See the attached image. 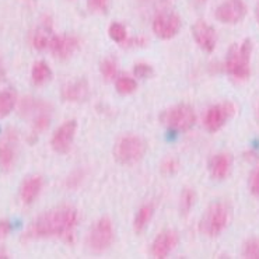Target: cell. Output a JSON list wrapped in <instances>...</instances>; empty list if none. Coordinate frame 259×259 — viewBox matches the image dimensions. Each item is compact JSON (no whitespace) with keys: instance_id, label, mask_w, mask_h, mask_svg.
Here are the masks:
<instances>
[{"instance_id":"obj_1","label":"cell","mask_w":259,"mask_h":259,"mask_svg":"<svg viewBox=\"0 0 259 259\" xmlns=\"http://www.w3.org/2000/svg\"><path fill=\"white\" fill-rule=\"evenodd\" d=\"M77 226V211L72 206H59L36 219L25 233L27 238L58 237L65 241H72Z\"/></svg>"},{"instance_id":"obj_2","label":"cell","mask_w":259,"mask_h":259,"mask_svg":"<svg viewBox=\"0 0 259 259\" xmlns=\"http://www.w3.org/2000/svg\"><path fill=\"white\" fill-rule=\"evenodd\" d=\"M252 41L247 38L241 44L231 47L226 59V70L237 80H247L251 76V55Z\"/></svg>"},{"instance_id":"obj_3","label":"cell","mask_w":259,"mask_h":259,"mask_svg":"<svg viewBox=\"0 0 259 259\" xmlns=\"http://www.w3.org/2000/svg\"><path fill=\"white\" fill-rule=\"evenodd\" d=\"M231 219V209L223 202L211 203L200 219L199 229L206 237H217L227 229Z\"/></svg>"},{"instance_id":"obj_4","label":"cell","mask_w":259,"mask_h":259,"mask_svg":"<svg viewBox=\"0 0 259 259\" xmlns=\"http://www.w3.org/2000/svg\"><path fill=\"white\" fill-rule=\"evenodd\" d=\"M146 153V143L136 135H123L116 140L114 147L115 160L121 164H135L140 161Z\"/></svg>"},{"instance_id":"obj_5","label":"cell","mask_w":259,"mask_h":259,"mask_svg":"<svg viewBox=\"0 0 259 259\" xmlns=\"http://www.w3.org/2000/svg\"><path fill=\"white\" fill-rule=\"evenodd\" d=\"M160 121L165 126L171 127L174 131H188L195 125L196 115L189 105L180 104V105L165 109L163 114L160 115Z\"/></svg>"},{"instance_id":"obj_6","label":"cell","mask_w":259,"mask_h":259,"mask_svg":"<svg viewBox=\"0 0 259 259\" xmlns=\"http://www.w3.org/2000/svg\"><path fill=\"white\" fill-rule=\"evenodd\" d=\"M114 241V226L108 217H103L97 222L91 229L87 244L91 251L94 252H103L111 247Z\"/></svg>"},{"instance_id":"obj_7","label":"cell","mask_w":259,"mask_h":259,"mask_svg":"<svg viewBox=\"0 0 259 259\" xmlns=\"http://www.w3.org/2000/svg\"><path fill=\"white\" fill-rule=\"evenodd\" d=\"M235 114V105L233 103H222L209 108L205 116V126L209 132H217L227 123Z\"/></svg>"},{"instance_id":"obj_8","label":"cell","mask_w":259,"mask_h":259,"mask_svg":"<svg viewBox=\"0 0 259 259\" xmlns=\"http://www.w3.org/2000/svg\"><path fill=\"white\" fill-rule=\"evenodd\" d=\"M247 16V6L242 0H226L216 9V18L223 24H237Z\"/></svg>"},{"instance_id":"obj_9","label":"cell","mask_w":259,"mask_h":259,"mask_svg":"<svg viewBox=\"0 0 259 259\" xmlns=\"http://www.w3.org/2000/svg\"><path fill=\"white\" fill-rule=\"evenodd\" d=\"M181 28V18L175 13H161L153 20V31L161 39L174 38Z\"/></svg>"},{"instance_id":"obj_10","label":"cell","mask_w":259,"mask_h":259,"mask_svg":"<svg viewBox=\"0 0 259 259\" xmlns=\"http://www.w3.org/2000/svg\"><path fill=\"white\" fill-rule=\"evenodd\" d=\"M76 131H77V123L76 121H66L63 125L58 127L55 131L51 145L56 153H67L70 150L73 143V139L76 136Z\"/></svg>"},{"instance_id":"obj_11","label":"cell","mask_w":259,"mask_h":259,"mask_svg":"<svg viewBox=\"0 0 259 259\" xmlns=\"http://www.w3.org/2000/svg\"><path fill=\"white\" fill-rule=\"evenodd\" d=\"M192 35L195 41L205 52L210 54L214 51L217 44V35L214 28L205 21H198L192 27Z\"/></svg>"},{"instance_id":"obj_12","label":"cell","mask_w":259,"mask_h":259,"mask_svg":"<svg viewBox=\"0 0 259 259\" xmlns=\"http://www.w3.org/2000/svg\"><path fill=\"white\" fill-rule=\"evenodd\" d=\"M177 244H178V235L175 231H171V230L163 231L157 235L156 240L153 242L151 253L157 259L167 258L168 253L174 249Z\"/></svg>"},{"instance_id":"obj_13","label":"cell","mask_w":259,"mask_h":259,"mask_svg":"<svg viewBox=\"0 0 259 259\" xmlns=\"http://www.w3.org/2000/svg\"><path fill=\"white\" fill-rule=\"evenodd\" d=\"M78 47V39L72 35H55L52 42H51V52L59 58V59H66L72 56Z\"/></svg>"},{"instance_id":"obj_14","label":"cell","mask_w":259,"mask_h":259,"mask_svg":"<svg viewBox=\"0 0 259 259\" xmlns=\"http://www.w3.org/2000/svg\"><path fill=\"white\" fill-rule=\"evenodd\" d=\"M231 167H233V156L229 153H219L211 157L210 163H209L210 175L213 177V180H217V181L226 180L231 171Z\"/></svg>"},{"instance_id":"obj_15","label":"cell","mask_w":259,"mask_h":259,"mask_svg":"<svg viewBox=\"0 0 259 259\" xmlns=\"http://www.w3.org/2000/svg\"><path fill=\"white\" fill-rule=\"evenodd\" d=\"M62 97L65 101L70 103H78V101H84L89 97V83L84 78L74 80L67 84L63 85L62 89Z\"/></svg>"},{"instance_id":"obj_16","label":"cell","mask_w":259,"mask_h":259,"mask_svg":"<svg viewBox=\"0 0 259 259\" xmlns=\"http://www.w3.org/2000/svg\"><path fill=\"white\" fill-rule=\"evenodd\" d=\"M42 189V178L38 177V175H34V177H30L27 178L23 185H21V189H20V196H21V200L30 205L32 203L35 198L39 195Z\"/></svg>"},{"instance_id":"obj_17","label":"cell","mask_w":259,"mask_h":259,"mask_svg":"<svg viewBox=\"0 0 259 259\" xmlns=\"http://www.w3.org/2000/svg\"><path fill=\"white\" fill-rule=\"evenodd\" d=\"M54 36L55 35L52 34L51 28L47 25H42L31 34V44L38 51H44V49H48L51 47Z\"/></svg>"},{"instance_id":"obj_18","label":"cell","mask_w":259,"mask_h":259,"mask_svg":"<svg viewBox=\"0 0 259 259\" xmlns=\"http://www.w3.org/2000/svg\"><path fill=\"white\" fill-rule=\"evenodd\" d=\"M31 78L35 85H42L48 83L52 78V70L48 66V63L42 61L35 62L32 66V70H31Z\"/></svg>"},{"instance_id":"obj_19","label":"cell","mask_w":259,"mask_h":259,"mask_svg":"<svg viewBox=\"0 0 259 259\" xmlns=\"http://www.w3.org/2000/svg\"><path fill=\"white\" fill-rule=\"evenodd\" d=\"M16 163V151L9 140L0 142V168L10 171Z\"/></svg>"},{"instance_id":"obj_20","label":"cell","mask_w":259,"mask_h":259,"mask_svg":"<svg viewBox=\"0 0 259 259\" xmlns=\"http://www.w3.org/2000/svg\"><path fill=\"white\" fill-rule=\"evenodd\" d=\"M153 213H154V206L153 205H145L139 209L136 217H135V222H133V229L136 233H140L146 229V226L150 223Z\"/></svg>"},{"instance_id":"obj_21","label":"cell","mask_w":259,"mask_h":259,"mask_svg":"<svg viewBox=\"0 0 259 259\" xmlns=\"http://www.w3.org/2000/svg\"><path fill=\"white\" fill-rule=\"evenodd\" d=\"M16 94L12 90L0 91V118L10 114L16 105Z\"/></svg>"},{"instance_id":"obj_22","label":"cell","mask_w":259,"mask_h":259,"mask_svg":"<svg viewBox=\"0 0 259 259\" xmlns=\"http://www.w3.org/2000/svg\"><path fill=\"white\" fill-rule=\"evenodd\" d=\"M136 89H138V83L135 78L127 77V76H121L116 78V90L123 96L132 94L133 91H136Z\"/></svg>"},{"instance_id":"obj_23","label":"cell","mask_w":259,"mask_h":259,"mask_svg":"<svg viewBox=\"0 0 259 259\" xmlns=\"http://www.w3.org/2000/svg\"><path fill=\"white\" fill-rule=\"evenodd\" d=\"M242 256L247 259H259V238H249L244 242Z\"/></svg>"},{"instance_id":"obj_24","label":"cell","mask_w":259,"mask_h":259,"mask_svg":"<svg viewBox=\"0 0 259 259\" xmlns=\"http://www.w3.org/2000/svg\"><path fill=\"white\" fill-rule=\"evenodd\" d=\"M195 202H196V193L193 192L192 189H184V192H182L181 196V211L184 214H187L189 213V210L192 209V206L195 205Z\"/></svg>"},{"instance_id":"obj_25","label":"cell","mask_w":259,"mask_h":259,"mask_svg":"<svg viewBox=\"0 0 259 259\" xmlns=\"http://www.w3.org/2000/svg\"><path fill=\"white\" fill-rule=\"evenodd\" d=\"M100 70H101V74H103V77L109 81V80H112L116 76V72H118V69H116V63H115L114 59H105V61L101 62V66H100Z\"/></svg>"},{"instance_id":"obj_26","label":"cell","mask_w":259,"mask_h":259,"mask_svg":"<svg viewBox=\"0 0 259 259\" xmlns=\"http://www.w3.org/2000/svg\"><path fill=\"white\" fill-rule=\"evenodd\" d=\"M109 36L115 42H123L126 39V28L121 23H112L109 27Z\"/></svg>"},{"instance_id":"obj_27","label":"cell","mask_w":259,"mask_h":259,"mask_svg":"<svg viewBox=\"0 0 259 259\" xmlns=\"http://www.w3.org/2000/svg\"><path fill=\"white\" fill-rule=\"evenodd\" d=\"M133 73L136 77L149 78L153 74V67L149 63H136L133 67Z\"/></svg>"},{"instance_id":"obj_28","label":"cell","mask_w":259,"mask_h":259,"mask_svg":"<svg viewBox=\"0 0 259 259\" xmlns=\"http://www.w3.org/2000/svg\"><path fill=\"white\" fill-rule=\"evenodd\" d=\"M249 191L253 196L259 198V167L253 168L249 175Z\"/></svg>"},{"instance_id":"obj_29","label":"cell","mask_w":259,"mask_h":259,"mask_svg":"<svg viewBox=\"0 0 259 259\" xmlns=\"http://www.w3.org/2000/svg\"><path fill=\"white\" fill-rule=\"evenodd\" d=\"M87 5L93 13H105L108 9L109 0H87Z\"/></svg>"},{"instance_id":"obj_30","label":"cell","mask_w":259,"mask_h":259,"mask_svg":"<svg viewBox=\"0 0 259 259\" xmlns=\"http://www.w3.org/2000/svg\"><path fill=\"white\" fill-rule=\"evenodd\" d=\"M49 122H51V119H49V116H47V115H38L35 118V121H34V131L35 132H44V131H47L49 126Z\"/></svg>"},{"instance_id":"obj_31","label":"cell","mask_w":259,"mask_h":259,"mask_svg":"<svg viewBox=\"0 0 259 259\" xmlns=\"http://www.w3.org/2000/svg\"><path fill=\"white\" fill-rule=\"evenodd\" d=\"M10 230H12L10 223H9L7 220H2V222H0V240L6 238L7 235H9V233H10Z\"/></svg>"},{"instance_id":"obj_32","label":"cell","mask_w":259,"mask_h":259,"mask_svg":"<svg viewBox=\"0 0 259 259\" xmlns=\"http://www.w3.org/2000/svg\"><path fill=\"white\" fill-rule=\"evenodd\" d=\"M175 168H177V164H175L174 160H167V161H164L163 164V171H167V172H174Z\"/></svg>"},{"instance_id":"obj_33","label":"cell","mask_w":259,"mask_h":259,"mask_svg":"<svg viewBox=\"0 0 259 259\" xmlns=\"http://www.w3.org/2000/svg\"><path fill=\"white\" fill-rule=\"evenodd\" d=\"M256 119L259 121V103H258V107H256Z\"/></svg>"},{"instance_id":"obj_34","label":"cell","mask_w":259,"mask_h":259,"mask_svg":"<svg viewBox=\"0 0 259 259\" xmlns=\"http://www.w3.org/2000/svg\"><path fill=\"white\" fill-rule=\"evenodd\" d=\"M256 18H258V21H259V6H258V10H256Z\"/></svg>"}]
</instances>
